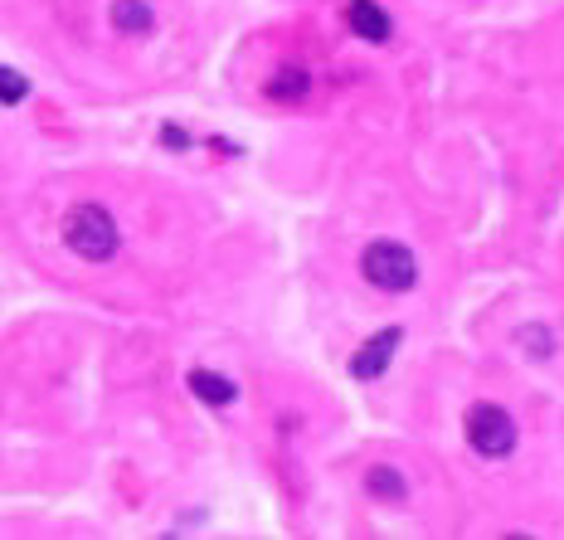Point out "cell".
Returning <instances> with one entry per match:
<instances>
[{
  "label": "cell",
  "mask_w": 564,
  "mask_h": 540,
  "mask_svg": "<svg viewBox=\"0 0 564 540\" xmlns=\"http://www.w3.org/2000/svg\"><path fill=\"white\" fill-rule=\"evenodd\" d=\"M394 346H400V327H390V331H380V336H370L360 351L351 356V376L355 380H380L384 370H390V360H394Z\"/></svg>",
  "instance_id": "obj_4"
},
{
  "label": "cell",
  "mask_w": 564,
  "mask_h": 540,
  "mask_svg": "<svg viewBox=\"0 0 564 540\" xmlns=\"http://www.w3.org/2000/svg\"><path fill=\"white\" fill-rule=\"evenodd\" d=\"M346 25L355 39H365V45H390L394 25H390V10L375 5V0H351L346 5Z\"/></svg>",
  "instance_id": "obj_5"
},
{
  "label": "cell",
  "mask_w": 564,
  "mask_h": 540,
  "mask_svg": "<svg viewBox=\"0 0 564 540\" xmlns=\"http://www.w3.org/2000/svg\"><path fill=\"white\" fill-rule=\"evenodd\" d=\"M360 273H365V283L380 287V293H409V287L419 283V258H414L400 238H375L360 254Z\"/></svg>",
  "instance_id": "obj_2"
},
{
  "label": "cell",
  "mask_w": 564,
  "mask_h": 540,
  "mask_svg": "<svg viewBox=\"0 0 564 540\" xmlns=\"http://www.w3.org/2000/svg\"><path fill=\"white\" fill-rule=\"evenodd\" d=\"M520 346H530L536 356H550V351H555V336L540 331V327H526V331H520Z\"/></svg>",
  "instance_id": "obj_11"
},
{
  "label": "cell",
  "mask_w": 564,
  "mask_h": 540,
  "mask_svg": "<svg viewBox=\"0 0 564 540\" xmlns=\"http://www.w3.org/2000/svg\"><path fill=\"white\" fill-rule=\"evenodd\" d=\"M29 98V78L20 69H0V102H25Z\"/></svg>",
  "instance_id": "obj_10"
},
{
  "label": "cell",
  "mask_w": 564,
  "mask_h": 540,
  "mask_svg": "<svg viewBox=\"0 0 564 540\" xmlns=\"http://www.w3.org/2000/svg\"><path fill=\"white\" fill-rule=\"evenodd\" d=\"M185 385H191L195 400L214 404V409H224V404L238 400V385L229 376H219V370H191V376H185Z\"/></svg>",
  "instance_id": "obj_7"
},
{
  "label": "cell",
  "mask_w": 564,
  "mask_h": 540,
  "mask_svg": "<svg viewBox=\"0 0 564 540\" xmlns=\"http://www.w3.org/2000/svg\"><path fill=\"white\" fill-rule=\"evenodd\" d=\"M307 93H311V74H302V69H278L268 78V98H278V102H297Z\"/></svg>",
  "instance_id": "obj_9"
},
{
  "label": "cell",
  "mask_w": 564,
  "mask_h": 540,
  "mask_svg": "<svg viewBox=\"0 0 564 540\" xmlns=\"http://www.w3.org/2000/svg\"><path fill=\"white\" fill-rule=\"evenodd\" d=\"M467 443L492 463L511 458V453H516V419H511L501 404H473V409H467Z\"/></svg>",
  "instance_id": "obj_3"
},
{
  "label": "cell",
  "mask_w": 564,
  "mask_h": 540,
  "mask_svg": "<svg viewBox=\"0 0 564 540\" xmlns=\"http://www.w3.org/2000/svg\"><path fill=\"white\" fill-rule=\"evenodd\" d=\"M365 487H370L375 502H404V496H409V482H404V472H400V467H390V463L370 467V472H365Z\"/></svg>",
  "instance_id": "obj_8"
},
{
  "label": "cell",
  "mask_w": 564,
  "mask_h": 540,
  "mask_svg": "<svg viewBox=\"0 0 564 540\" xmlns=\"http://www.w3.org/2000/svg\"><path fill=\"white\" fill-rule=\"evenodd\" d=\"M64 244L83 258V263H108L122 248V230L102 205H73L64 214Z\"/></svg>",
  "instance_id": "obj_1"
},
{
  "label": "cell",
  "mask_w": 564,
  "mask_h": 540,
  "mask_svg": "<svg viewBox=\"0 0 564 540\" xmlns=\"http://www.w3.org/2000/svg\"><path fill=\"white\" fill-rule=\"evenodd\" d=\"M112 29L127 39H146L156 29V10L146 0H112Z\"/></svg>",
  "instance_id": "obj_6"
}]
</instances>
